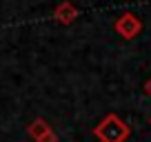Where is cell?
I'll list each match as a JSON object with an SVG mask.
<instances>
[{
	"label": "cell",
	"mask_w": 151,
	"mask_h": 142,
	"mask_svg": "<svg viewBox=\"0 0 151 142\" xmlns=\"http://www.w3.org/2000/svg\"><path fill=\"white\" fill-rule=\"evenodd\" d=\"M93 136L100 142H127L131 136V127L118 113H107L93 127Z\"/></svg>",
	"instance_id": "1"
},
{
	"label": "cell",
	"mask_w": 151,
	"mask_h": 142,
	"mask_svg": "<svg viewBox=\"0 0 151 142\" xmlns=\"http://www.w3.org/2000/svg\"><path fill=\"white\" fill-rule=\"evenodd\" d=\"M142 29H145L142 20L138 18L136 14H131V11H124V14H120L118 18L113 20V31L118 33L120 38H124V40L138 38V36L142 33Z\"/></svg>",
	"instance_id": "2"
},
{
	"label": "cell",
	"mask_w": 151,
	"mask_h": 142,
	"mask_svg": "<svg viewBox=\"0 0 151 142\" xmlns=\"http://www.w3.org/2000/svg\"><path fill=\"white\" fill-rule=\"evenodd\" d=\"M78 7L71 2V0H65V2H60V5L53 9V20H56L58 24H62V27H69V24H73L76 20H78Z\"/></svg>",
	"instance_id": "3"
},
{
	"label": "cell",
	"mask_w": 151,
	"mask_h": 142,
	"mask_svg": "<svg viewBox=\"0 0 151 142\" xmlns=\"http://www.w3.org/2000/svg\"><path fill=\"white\" fill-rule=\"evenodd\" d=\"M51 129H53V127H51V124H49L45 118H33L31 122L27 124V136L31 138V140L40 142V140H42V138L47 136L49 131H51Z\"/></svg>",
	"instance_id": "4"
},
{
	"label": "cell",
	"mask_w": 151,
	"mask_h": 142,
	"mask_svg": "<svg viewBox=\"0 0 151 142\" xmlns=\"http://www.w3.org/2000/svg\"><path fill=\"white\" fill-rule=\"evenodd\" d=\"M40 142H60V138H58V133L51 129V131H49V133H47V136H45Z\"/></svg>",
	"instance_id": "5"
},
{
	"label": "cell",
	"mask_w": 151,
	"mask_h": 142,
	"mask_svg": "<svg viewBox=\"0 0 151 142\" xmlns=\"http://www.w3.org/2000/svg\"><path fill=\"white\" fill-rule=\"evenodd\" d=\"M145 91H147V95H151V78L145 82Z\"/></svg>",
	"instance_id": "6"
},
{
	"label": "cell",
	"mask_w": 151,
	"mask_h": 142,
	"mask_svg": "<svg viewBox=\"0 0 151 142\" xmlns=\"http://www.w3.org/2000/svg\"><path fill=\"white\" fill-rule=\"evenodd\" d=\"M149 124H151V118H149Z\"/></svg>",
	"instance_id": "7"
}]
</instances>
